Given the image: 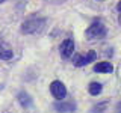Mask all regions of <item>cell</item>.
Listing matches in <instances>:
<instances>
[{"label": "cell", "mask_w": 121, "mask_h": 113, "mask_svg": "<svg viewBox=\"0 0 121 113\" xmlns=\"http://www.w3.org/2000/svg\"><path fill=\"white\" fill-rule=\"evenodd\" d=\"M45 24V18L43 17H30L27 20L23 21L21 24V32L26 35H32V33H38L41 32Z\"/></svg>", "instance_id": "cell-1"}, {"label": "cell", "mask_w": 121, "mask_h": 113, "mask_svg": "<svg viewBox=\"0 0 121 113\" xmlns=\"http://www.w3.org/2000/svg\"><path fill=\"white\" fill-rule=\"evenodd\" d=\"M108 30H106V26L101 20H95L91 23V26L86 29L85 32V36L88 39H101V38L106 36Z\"/></svg>", "instance_id": "cell-2"}, {"label": "cell", "mask_w": 121, "mask_h": 113, "mask_svg": "<svg viewBox=\"0 0 121 113\" xmlns=\"http://www.w3.org/2000/svg\"><path fill=\"white\" fill-rule=\"evenodd\" d=\"M50 92H52V95L55 97L58 101H62L64 98L67 97V88H65V85H64L62 81H59V80L52 81V85H50Z\"/></svg>", "instance_id": "cell-3"}, {"label": "cell", "mask_w": 121, "mask_h": 113, "mask_svg": "<svg viewBox=\"0 0 121 113\" xmlns=\"http://www.w3.org/2000/svg\"><path fill=\"white\" fill-rule=\"evenodd\" d=\"M97 59V53L94 51V50H91L88 51L85 56H82V54H77L74 57V65L76 66H85V65H88V63H91L92 60H95Z\"/></svg>", "instance_id": "cell-4"}, {"label": "cell", "mask_w": 121, "mask_h": 113, "mask_svg": "<svg viewBox=\"0 0 121 113\" xmlns=\"http://www.w3.org/2000/svg\"><path fill=\"white\" fill-rule=\"evenodd\" d=\"M59 51H60V56L62 57H71V54H73V51H74V42H73V39H65V41H62V44H60V47H59Z\"/></svg>", "instance_id": "cell-5"}, {"label": "cell", "mask_w": 121, "mask_h": 113, "mask_svg": "<svg viewBox=\"0 0 121 113\" xmlns=\"http://www.w3.org/2000/svg\"><path fill=\"white\" fill-rule=\"evenodd\" d=\"M12 56H14L12 47H11L6 41H3L2 38H0V59L2 60H9V59H12Z\"/></svg>", "instance_id": "cell-6"}, {"label": "cell", "mask_w": 121, "mask_h": 113, "mask_svg": "<svg viewBox=\"0 0 121 113\" xmlns=\"http://www.w3.org/2000/svg\"><path fill=\"white\" fill-rule=\"evenodd\" d=\"M53 107L56 109V112L59 113H71L76 110V104L74 103H55Z\"/></svg>", "instance_id": "cell-7"}, {"label": "cell", "mask_w": 121, "mask_h": 113, "mask_svg": "<svg viewBox=\"0 0 121 113\" xmlns=\"http://www.w3.org/2000/svg\"><path fill=\"white\" fill-rule=\"evenodd\" d=\"M94 71H95V73H100V74H109V73L113 71V66L109 62H98L97 65L94 66Z\"/></svg>", "instance_id": "cell-8"}, {"label": "cell", "mask_w": 121, "mask_h": 113, "mask_svg": "<svg viewBox=\"0 0 121 113\" xmlns=\"http://www.w3.org/2000/svg\"><path fill=\"white\" fill-rule=\"evenodd\" d=\"M17 98H18V103H20L24 109H27V107L32 105V97H30L27 92H24V90H21Z\"/></svg>", "instance_id": "cell-9"}, {"label": "cell", "mask_w": 121, "mask_h": 113, "mask_svg": "<svg viewBox=\"0 0 121 113\" xmlns=\"http://www.w3.org/2000/svg\"><path fill=\"white\" fill-rule=\"evenodd\" d=\"M101 89H103V86H101V83H98V81H92L89 85V88H88L91 95H98V93L101 92Z\"/></svg>", "instance_id": "cell-10"}, {"label": "cell", "mask_w": 121, "mask_h": 113, "mask_svg": "<svg viewBox=\"0 0 121 113\" xmlns=\"http://www.w3.org/2000/svg\"><path fill=\"white\" fill-rule=\"evenodd\" d=\"M106 107H108V103H100V104H97V105H94L92 107V110H91V113H103L106 110Z\"/></svg>", "instance_id": "cell-11"}, {"label": "cell", "mask_w": 121, "mask_h": 113, "mask_svg": "<svg viewBox=\"0 0 121 113\" xmlns=\"http://www.w3.org/2000/svg\"><path fill=\"white\" fill-rule=\"evenodd\" d=\"M115 113H121V103L117 105V110H115Z\"/></svg>", "instance_id": "cell-12"}, {"label": "cell", "mask_w": 121, "mask_h": 113, "mask_svg": "<svg viewBox=\"0 0 121 113\" xmlns=\"http://www.w3.org/2000/svg\"><path fill=\"white\" fill-rule=\"evenodd\" d=\"M117 9H118V11H120V12H121V2L118 3V5H117Z\"/></svg>", "instance_id": "cell-13"}, {"label": "cell", "mask_w": 121, "mask_h": 113, "mask_svg": "<svg viewBox=\"0 0 121 113\" xmlns=\"http://www.w3.org/2000/svg\"><path fill=\"white\" fill-rule=\"evenodd\" d=\"M3 2H5V0H0V3H3Z\"/></svg>", "instance_id": "cell-14"}, {"label": "cell", "mask_w": 121, "mask_h": 113, "mask_svg": "<svg viewBox=\"0 0 121 113\" xmlns=\"http://www.w3.org/2000/svg\"><path fill=\"white\" fill-rule=\"evenodd\" d=\"M100 2H104V0H100Z\"/></svg>", "instance_id": "cell-15"}]
</instances>
